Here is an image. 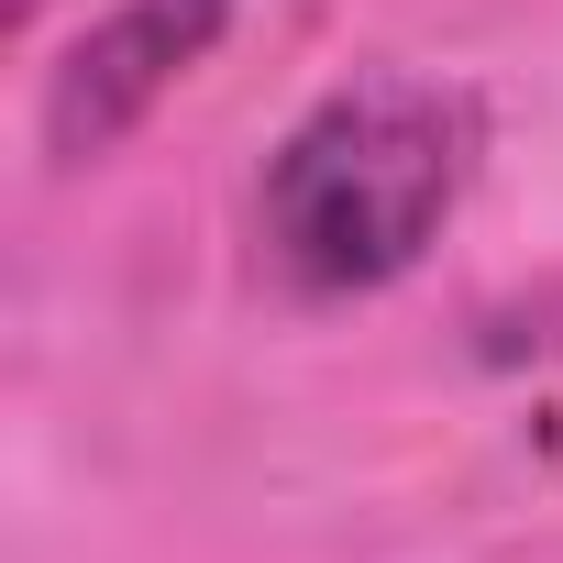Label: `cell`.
Here are the masks:
<instances>
[{
	"label": "cell",
	"mask_w": 563,
	"mask_h": 563,
	"mask_svg": "<svg viewBox=\"0 0 563 563\" xmlns=\"http://www.w3.org/2000/svg\"><path fill=\"white\" fill-rule=\"evenodd\" d=\"M486 155V111L453 78L365 67L299 111V133L265 155V254L310 299H365L409 276L442 221L464 210Z\"/></svg>",
	"instance_id": "6da1fadb"
},
{
	"label": "cell",
	"mask_w": 563,
	"mask_h": 563,
	"mask_svg": "<svg viewBox=\"0 0 563 563\" xmlns=\"http://www.w3.org/2000/svg\"><path fill=\"white\" fill-rule=\"evenodd\" d=\"M232 23V0H111V12L67 45V67L45 78V155L56 166H100Z\"/></svg>",
	"instance_id": "7a4b0ae2"
},
{
	"label": "cell",
	"mask_w": 563,
	"mask_h": 563,
	"mask_svg": "<svg viewBox=\"0 0 563 563\" xmlns=\"http://www.w3.org/2000/svg\"><path fill=\"white\" fill-rule=\"evenodd\" d=\"M12 23H45V0H12Z\"/></svg>",
	"instance_id": "3957f363"
}]
</instances>
